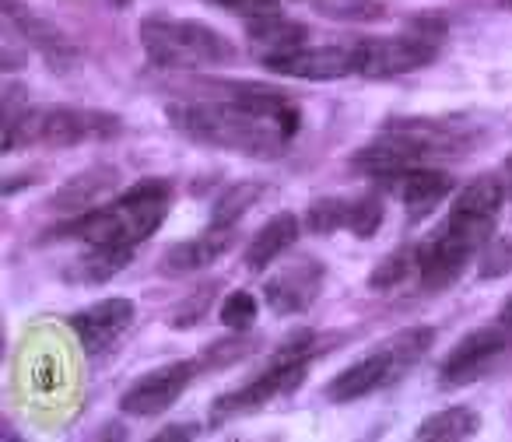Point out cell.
I'll return each instance as SVG.
<instances>
[{"mask_svg": "<svg viewBox=\"0 0 512 442\" xmlns=\"http://www.w3.org/2000/svg\"><path fill=\"white\" fill-rule=\"evenodd\" d=\"M169 123L179 134L193 141L214 144V148L242 151L253 158H278L288 137L278 120L249 113L239 102H172L165 109Z\"/></svg>", "mask_w": 512, "mask_h": 442, "instance_id": "6da1fadb", "label": "cell"}, {"mask_svg": "<svg viewBox=\"0 0 512 442\" xmlns=\"http://www.w3.org/2000/svg\"><path fill=\"white\" fill-rule=\"evenodd\" d=\"M253 344H256V337H242V330H239V337L214 341L211 348L197 358V365H200V369H225V365L239 362L242 355H249V351H253Z\"/></svg>", "mask_w": 512, "mask_h": 442, "instance_id": "484cf974", "label": "cell"}, {"mask_svg": "<svg viewBox=\"0 0 512 442\" xmlns=\"http://www.w3.org/2000/svg\"><path fill=\"white\" fill-rule=\"evenodd\" d=\"M249 50L260 60H274V57H288V53L302 50L306 43V25L292 22V18H281L278 11L274 15H260L249 18Z\"/></svg>", "mask_w": 512, "mask_h": 442, "instance_id": "e0dca14e", "label": "cell"}, {"mask_svg": "<svg viewBox=\"0 0 512 442\" xmlns=\"http://www.w3.org/2000/svg\"><path fill=\"white\" fill-rule=\"evenodd\" d=\"M390 183L397 186V193L404 197L407 218L411 221H421L425 214H432L435 207L453 193V176H446V172H439V169H425V165L397 172V176H390Z\"/></svg>", "mask_w": 512, "mask_h": 442, "instance_id": "9a60e30c", "label": "cell"}, {"mask_svg": "<svg viewBox=\"0 0 512 442\" xmlns=\"http://www.w3.org/2000/svg\"><path fill=\"white\" fill-rule=\"evenodd\" d=\"M134 316H137L134 302L116 295V299H102V302H95V306L74 313L71 330L78 334L85 355H99V351H106L109 344L120 341V337L127 334Z\"/></svg>", "mask_w": 512, "mask_h": 442, "instance_id": "30bf717a", "label": "cell"}, {"mask_svg": "<svg viewBox=\"0 0 512 442\" xmlns=\"http://www.w3.org/2000/svg\"><path fill=\"white\" fill-rule=\"evenodd\" d=\"M235 246V229L232 225H211L204 236L186 239V243H176L162 260L165 274H193L211 267L214 260H221L228 250Z\"/></svg>", "mask_w": 512, "mask_h": 442, "instance_id": "5bb4252c", "label": "cell"}, {"mask_svg": "<svg viewBox=\"0 0 512 442\" xmlns=\"http://www.w3.org/2000/svg\"><path fill=\"white\" fill-rule=\"evenodd\" d=\"M207 4H218V8L239 11V15H249V18L274 15V11H278V0H207Z\"/></svg>", "mask_w": 512, "mask_h": 442, "instance_id": "836d02e7", "label": "cell"}, {"mask_svg": "<svg viewBox=\"0 0 512 442\" xmlns=\"http://www.w3.org/2000/svg\"><path fill=\"white\" fill-rule=\"evenodd\" d=\"M4 18H8V25H18V36H22L32 50H39V57L50 64V71L67 74L78 67V50H74L71 39H67L53 22L32 15L29 8H22V4H15V0H4Z\"/></svg>", "mask_w": 512, "mask_h": 442, "instance_id": "8fae6325", "label": "cell"}, {"mask_svg": "<svg viewBox=\"0 0 512 442\" xmlns=\"http://www.w3.org/2000/svg\"><path fill=\"white\" fill-rule=\"evenodd\" d=\"M498 327H502L505 330V334H509L512 337V295H509V299H505V306L502 309H498Z\"/></svg>", "mask_w": 512, "mask_h": 442, "instance_id": "d590c367", "label": "cell"}, {"mask_svg": "<svg viewBox=\"0 0 512 442\" xmlns=\"http://www.w3.org/2000/svg\"><path fill=\"white\" fill-rule=\"evenodd\" d=\"M505 200V186L495 176H477L474 183H467V190H460L456 204L449 207V218H463V221H495L502 211Z\"/></svg>", "mask_w": 512, "mask_h": 442, "instance_id": "44dd1931", "label": "cell"}, {"mask_svg": "<svg viewBox=\"0 0 512 442\" xmlns=\"http://www.w3.org/2000/svg\"><path fill=\"white\" fill-rule=\"evenodd\" d=\"M25 106H29V88L8 81L4 92H0V127H8L11 120H18L25 113Z\"/></svg>", "mask_w": 512, "mask_h": 442, "instance_id": "d6a6232c", "label": "cell"}, {"mask_svg": "<svg viewBox=\"0 0 512 442\" xmlns=\"http://www.w3.org/2000/svg\"><path fill=\"white\" fill-rule=\"evenodd\" d=\"M193 435H197L193 425H169L155 435V442H179V439H193Z\"/></svg>", "mask_w": 512, "mask_h": 442, "instance_id": "e575fe53", "label": "cell"}, {"mask_svg": "<svg viewBox=\"0 0 512 442\" xmlns=\"http://www.w3.org/2000/svg\"><path fill=\"white\" fill-rule=\"evenodd\" d=\"M214 292H218V285H200L190 299H183L169 313V327L186 330V327H193V323H200V316H207V309H211Z\"/></svg>", "mask_w": 512, "mask_h": 442, "instance_id": "f546056e", "label": "cell"}, {"mask_svg": "<svg viewBox=\"0 0 512 442\" xmlns=\"http://www.w3.org/2000/svg\"><path fill=\"white\" fill-rule=\"evenodd\" d=\"M351 53H355V71L365 78H397V74H411L432 64L435 43L421 36L358 39Z\"/></svg>", "mask_w": 512, "mask_h": 442, "instance_id": "277c9868", "label": "cell"}, {"mask_svg": "<svg viewBox=\"0 0 512 442\" xmlns=\"http://www.w3.org/2000/svg\"><path fill=\"white\" fill-rule=\"evenodd\" d=\"M320 11L330 18H355V22H369V18H379L383 8L372 4V0H320Z\"/></svg>", "mask_w": 512, "mask_h": 442, "instance_id": "1f68e13d", "label": "cell"}, {"mask_svg": "<svg viewBox=\"0 0 512 442\" xmlns=\"http://www.w3.org/2000/svg\"><path fill=\"white\" fill-rule=\"evenodd\" d=\"M435 344V330L432 327H407L400 334H393L390 341L383 344L386 358H390V383H397L404 372H411L421 358L432 351Z\"/></svg>", "mask_w": 512, "mask_h": 442, "instance_id": "603a6c76", "label": "cell"}, {"mask_svg": "<svg viewBox=\"0 0 512 442\" xmlns=\"http://www.w3.org/2000/svg\"><path fill=\"white\" fill-rule=\"evenodd\" d=\"M267 71L285 74V78H302V81H337L348 78L355 71V53L351 46H313V50H295L288 57L264 60Z\"/></svg>", "mask_w": 512, "mask_h": 442, "instance_id": "7c38bea8", "label": "cell"}, {"mask_svg": "<svg viewBox=\"0 0 512 442\" xmlns=\"http://www.w3.org/2000/svg\"><path fill=\"white\" fill-rule=\"evenodd\" d=\"M477 274H481L484 281L512 274V239H491V243L477 253Z\"/></svg>", "mask_w": 512, "mask_h": 442, "instance_id": "83f0119b", "label": "cell"}, {"mask_svg": "<svg viewBox=\"0 0 512 442\" xmlns=\"http://www.w3.org/2000/svg\"><path fill=\"white\" fill-rule=\"evenodd\" d=\"M165 211H169V183L141 179L113 204L74 214L53 232V239H85L88 246H137L162 225Z\"/></svg>", "mask_w": 512, "mask_h": 442, "instance_id": "7a4b0ae2", "label": "cell"}, {"mask_svg": "<svg viewBox=\"0 0 512 442\" xmlns=\"http://www.w3.org/2000/svg\"><path fill=\"white\" fill-rule=\"evenodd\" d=\"M386 383H390V358L379 348V351H372V355H365L362 362L337 372L327 386V397L334 400V404H348V400L365 397V393L379 390V386H386Z\"/></svg>", "mask_w": 512, "mask_h": 442, "instance_id": "ac0fdd59", "label": "cell"}, {"mask_svg": "<svg viewBox=\"0 0 512 442\" xmlns=\"http://www.w3.org/2000/svg\"><path fill=\"white\" fill-rule=\"evenodd\" d=\"M130 257L134 246H88V253H81L74 267H67L64 278L78 285H106L130 264Z\"/></svg>", "mask_w": 512, "mask_h": 442, "instance_id": "ffe728a7", "label": "cell"}, {"mask_svg": "<svg viewBox=\"0 0 512 442\" xmlns=\"http://www.w3.org/2000/svg\"><path fill=\"white\" fill-rule=\"evenodd\" d=\"M383 225V200L379 197H362L351 200V214H348V229L358 239H372Z\"/></svg>", "mask_w": 512, "mask_h": 442, "instance_id": "4316f807", "label": "cell"}, {"mask_svg": "<svg viewBox=\"0 0 512 442\" xmlns=\"http://www.w3.org/2000/svg\"><path fill=\"white\" fill-rule=\"evenodd\" d=\"M120 134V116L113 113H92V109H71V106H53L43 109V130H39V144L46 148H71L88 137H116Z\"/></svg>", "mask_w": 512, "mask_h": 442, "instance_id": "9c48e42d", "label": "cell"}, {"mask_svg": "<svg viewBox=\"0 0 512 442\" xmlns=\"http://www.w3.org/2000/svg\"><path fill=\"white\" fill-rule=\"evenodd\" d=\"M144 53L155 67L169 71H200V67H225L232 64L235 46L218 29L193 18L148 15L141 22Z\"/></svg>", "mask_w": 512, "mask_h": 442, "instance_id": "3957f363", "label": "cell"}, {"mask_svg": "<svg viewBox=\"0 0 512 442\" xmlns=\"http://www.w3.org/2000/svg\"><path fill=\"white\" fill-rule=\"evenodd\" d=\"M505 169H509V172H512V155H509V162H505Z\"/></svg>", "mask_w": 512, "mask_h": 442, "instance_id": "8d00e7d4", "label": "cell"}, {"mask_svg": "<svg viewBox=\"0 0 512 442\" xmlns=\"http://www.w3.org/2000/svg\"><path fill=\"white\" fill-rule=\"evenodd\" d=\"M428 158H435V155L425 144L411 141V137L386 134L383 141L365 144L362 151H355L351 165H355L358 172H369V176L390 179V176H397V172H407V169H414V165L428 162Z\"/></svg>", "mask_w": 512, "mask_h": 442, "instance_id": "4fadbf2b", "label": "cell"}, {"mask_svg": "<svg viewBox=\"0 0 512 442\" xmlns=\"http://www.w3.org/2000/svg\"><path fill=\"white\" fill-rule=\"evenodd\" d=\"M481 432V414L474 407H446V411L428 414L418 425L414 439L421 442H456V439H470V435Z\"/></svg>", "mask_w": 512, "mask_h": 442, "instance_id": "7402d4cb", "label": "cell"}, {"mask_svg": "<svg viewBox=\"0 0 512 442\" xmlns=\"http://www.w3.org/2000/svg\"><path fill=\"white\" fill-rule=\"evenodd\" d=\"M295 239H299V218L288 214V211L274 214L264 229L253 236V243L246 246V267L249 271H264V267H271L274 260H278L281 253L295 243Z\"/></svg>", "mask_w": 512, "mask_h": 442, "instance_id": "d6986e66", "label": "cell"}, {"mask_svg": "<svg viewBox=\"0 0 512 442\" xmlns=\"http://www.w3.org/2000/svg\"><path fill=\"white\" fill-rule=\"evenodd\" d=\"M323 278H327V271H323L320 260H316V257H299L295 264L281 267V271L267 281L264 299L278 316L306 313V309L320 299Z\"/></svg>", "mask_w": 512, "mask_h": 442, "instance_id": "ba28073f", "label": "cell"}, {"mask_svg": "<svg viewBox=\"0 0 512 442\" xmlns=\"http://www.w3.org/2000/svg\"><path fill=\"white\" fill-rule=\"evenodd\" d=\"M260 197H264V183H253V179L228 186V190L221 193L218 200H214V207H211V225H235V221H239L242 214H246L249 207H253Z\"/></svg>", "mask_w": 512, "mask_h": 442, "instance_id": "cb8c5ba5", "label": "cell"}, {"mask_svg": "<svg viewBox=\"0 0 512 442\" xmlns=\"http://www.w3.org/2000/svg\"><path fill=\"white\" fill-rule=\"evenodd\" d=\"M218 320L228 330H249L256 320V299L249 292H232L218 309Z\"/></svg>", "mask_w": 512, "mask_h": 442, "instance_id": "4dcf8cb0", "label": "cell"}, {"mask_svg": "<svg viewBox=\"0 0 512 442\" xmlns=\"http://www.w3.org/2000/svg\"><path fill=\"white\" fill-rule=\"evenodd\" d=\"M116 183H120V172H116L113 165H95V169H85L74 179H67V183L53 193L50 207L57 214H85V211H92L106 193H113Z\"/></svg>", "mask_w": 512, "mask_h": 442, "instance_id": "2e32d148", "label": "cell"}, {"mask_svg": "<svg viewBox=\"0 0 512 442\" xmlns=\"http://www.w3.org/2000/svg\"><path fill=\"white\" fill-rule=\"evenodd\" d=\"M411 264H414V253H407V250L390 253V257L369 274V288L372 292H390V288H397L400 281L411 274Z\"/></svg>", "mask_w": 512, "mask_h": 442, "instance_id": "f1b7e54d", "label": "cell"}, {"mask_svg": "<svg viewBox=\"0 0 512 442\" xmlns=\"http://www.w3.org/2000/svg\"><path fill=\"white\" fill-rule=\"evenodd\" d=\"M348 214H351V200L341 197H320L309 204L306 211V229L316 236H334L337 229H348Z\"/></svg>", "mask_w": 512, "mask_h": 442, "instance_id": "d4e9b609", "label": "cell"}, {"mask_svg": "<svg viewBox=\"0 0 512 442\" xmlns=\"http://www.w3.org/2000/svg\"><path fill=\"white\" fill-rule=\"evenodd\" d=\"M306 372H309V358H299V362H288V365H267V372L260 379H253V383L242 386V390L225 393V397L214 400L211 421L221 425V421L239 418V414L260 411V407H267L274 397H281V393H292L295 386L306 379Z\"/></svg>", "mask_w": 512, "mask_h": 442, "instance_id": "5b68a950", "label": "cell"}, {"mask_svg": "<svg viewBox=\"0 0 512 442\" xmlns=\"http://www.w3.org/2000/svg\"><path fill=\"white\" fill-rule=\"evenodd\" d=\"M509 348H512V337L505 334L498 323H488V327L474 330V334H467L446 355V362H442V383L446 386L474 383V379H481Z\"/></svg>", "mask_w": 512, "mask_h": 442, "instance_id": "8992f818", "label": "cell"}, {"mask_svg": "<svg viewBox=\"0 0 512 442\" xmlns=\"http://www.w3.org/2000/svg\"><path fill=\"white\" fill-rule=\"evenodd\" d=\"M200 365L197 362H172V365H162V369L148 372L141 376L127 393H123L120 407L134 418H155V414L169 411L172 404L179 400V393L190 386L193 372Z\"/></svg>", "mask_w": 512, "mask_h": 442, "instance_id": "52a82bcc", "label": "cell"}]
</instances>
